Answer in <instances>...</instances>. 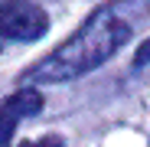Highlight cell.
<instances>
[{"mask_svg":"<svg viewBox=\"0 0 150 147\" xmlns=\"http://www.w3.org/2000/svg\"><path fill=\"white\" fill-rule=\"evenodd\" d=\"M150 20L147 0H108L75 30L59 49H52L46 59H39L30 72H23V88L36 85H62L98 69L105 59H111L144 23Z\"/></svg>","mask_w":150,"mask_h":147,"instance_id":"cell-1","label":"cell"},{"mask_svg":"<svg viewBox=\"0 0 150 147\" xmlns=\"http://www.w3.org/2000/svg\"><path fill=\"white\" fill-rule=\"evenodd\" d=\"M46 30H49V16L39 4H30V0L0 4V49L13 43H33L46 36Z\"/></svg>","mask_w":150,"mask_h":147,"instance_id":"cell-2","label":"cell"},{"mask_svg":"<svg viewBox=\"0 0 150 147\" xmlns=\"http://www.w3.org/2000/svg\"><path fill=\"white\" fill-rule=\"evenodd\" d=\"M42 108V95L39 88H20L13 92L7 102H0V147H10L13 131L23 118H33Z\"/></svg>","mask_w":150,"mask_h":147,"instance_id":"cell-3","label":"cell"},{"mask_svg":"<svg viewBox=\"0 0 150 147\" xmlns=\"http://www.w3.org/2000/svg\"><path fill=\"white\" fill-rule=\"evenodd\" d=\"M144 65H150V39H144V43H140L137 56H134V72H140Z\"/></svg>","mask_w":150,"mask_h":147,"instance_id":"cell-4","label":"cell"},{"mask_svg":"<svg viewBox=\"0 0 150 147\" xmlns=\"http://www.w3.org/2000/svg\"><path fill=\"white\" fill-rule=\"evenodd\" d=\"M20 147H65V144H62V137L49 134V137H39V141H26V144H20Z\"/></svg>","mask_w":150,"mask_h":147,"instance_id":"cell-5","label":"cell"},{"mask_svg":"<svg viewBox=\"0 0 150 147\" xmlns=\"http://www.w3.org/2000/svg\"><path fill=\"white\" fill-rule=\"evenodd\" d=\"M4 4H7V0H4ZM30 4H36V0H30Z\"/></svg>","mask_w":150,"mask_h":147,"instance_id":"cell-6","label":"cell"}]
</instances>
